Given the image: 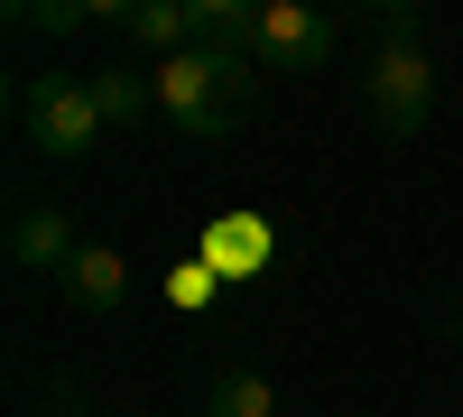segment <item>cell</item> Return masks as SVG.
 Wrapping results in <instances>:
<instances>
[{
	"mask_svg": "<svg viewBox=\"0 0 463 417\" xmlns=\"http://www.w3.org/2000/svg\"><path fill=\"white\" fill-rule=\"evenodd\" d=\"M158 111H167V130H185V139H232L260 111V65L185 47V56L158 65Z\"/></svg>",
	"mask_w": 463,
	"mask_h": 417,
	"instance_id": "6da1fadb",
	"label": "cell"
},
{
	"mask_svg": "<svg viewBox=\"0 0 463 417\" xmlns=\"http://www.w3.org/2000/svg\"><path fill=\"white\" fill-rule=\"evenodd\" d=\"M362 111H371L380 139H417V130H427V111H436V56H427V37H380V47H371Z\"/></svg>",
	"mask_w": 463,
	"mask_h": 417,
	"instance_id": "7a4b0ae2",
	"label": "cell"
},
{
	"mask_svg": "<svg viewBox=\"0 0 463 417\" xmlns=\"http://www.w3.org/2000/svg\"><path fill=\"white\" fill-rule=\"evenodd\" d=\"M19 130L37 158H93V148L111 139L102 130V111H93V74H28L19 84Z\"/></svg>",
	"mask_w": 463,
	"mask_h": 417,
	"instance_id": "3957f363",
	"label": "cell"
},
{
	"mask_svg": "<svg viewBox=\"0 0 463 417\" xmlns=\"http://www.w3.org/2000/svg\"><path fill=\"white\" fill-rule=\"evenodd\" d=\"M334 56H343V19L334 10H316V0H260L250 65H269V74H325Z\"/></svg>",
	"mask_w": 463,
	"mask_h": 417,
	"instance_id": "277c9868",
	"label": "cell"
},
{
	"mask_svg": "<svg viewBox=\"0 0 463 417\" xmlns=\"http://www.w3.org/2000/svg\"><path fill=\"white\" fill-rule=\"evenodd\" d=\"M74 251H84V232H74V213L65 204H28L19 223H10V260L28 279H65L74 270Z\"/></svg>",
	"mask_w": 463,
	"mask_h": 417,
	"instance_id": "5b68a950",
	"label": "cell"
},
{
	"mask_svg": "<svg viewBox=\"0 0 463 417\" xmlns=\"http://www.w3.org/2000/svg\"><path fill=\"white\" fill-rule=\"evenodd\" d=\"M56 297H65L74 316H111V307L130 297V251H111V242H84V251H74V270L56 279Z\"/></svg>",
	"mask_w": 463,
	"mask_h": 417,
	"instance_id": "8992f818",
	"label": "cell"
},
{
	"mask_svg": "<svg viewBox=\"0 0 463 417\" xmlns=\"http://www.w3.org/2000/svg\"><path fill=\"white\" fill-rule=\"evenodd\" d=\"M93 111H102V130H139L148 111H158V74L102 65V74H93Z\"/></svg>",
	"mask_w": 463,
	"mask_h": 417,
	"instance_id": "52a82bcc",
	"label": "cell"
},
{
	"mask_svg": "<svg viewBox=\"0 0 463 417\" xmlns=\"http://www.w3.org/2000/svg\"><path fill=\"white\" fill-rule=\"evenodd\" d=\"M185 10H195V47H213V56L260 47V0H185Z\"/></svg>",
	"mask_w": 463,
	"mask_h": 417,
	"instance_id": "ba28073f",
	"label": "cell"
},
{
	"mask_svg": "<svg viewBox=\"0 0 463 417\" xmlns=\"http://www.w3.org/2000/svg\"><path fill=\"white\" fill-rule=\"evenodd\" d=\"M204 417H279V390H269L260 371H213Z\"/></svg>",
	"mask_w": 463,
	"mask_h": 417,
	"instance_id": "9c48e42d",
	"label": "cell"
},
{
	"mask_svg": "<svg viewBox=\"0 0 463 417\" xmlns=\"http://www.w3.org/2000/svg\"><path fill=\"white\" fill-rule=\"evenodd\" d=\"M28 37H74V28H93V0H19L10 10Z\"/></svg>",
	"mask_w": 463,
	"mask_h": 417,
	"instance_id": "30bf717a",
	"label": "cell"
},
{
	"mask_svg": "<svg viewBox=\"0 0 463 417\" xmlns=\"http://www.w3.org/2000/svg\"><path fill=\"white\" fill-rule=\"evenodd\" d=\"M380 37H417V10H408V0H380Z\"/></svg>",
	"mask_w": 463,
	"mask_h": 417,
	"instance_id": "8fae6325",
	"label": "cell"
}]
</instances>
